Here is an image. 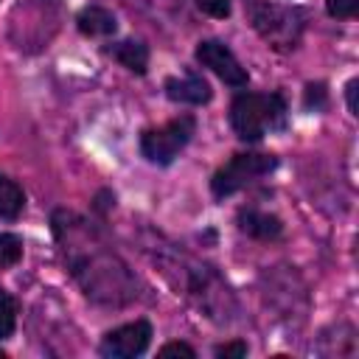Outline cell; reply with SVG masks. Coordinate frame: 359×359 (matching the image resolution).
Masks as SVG:
<instances>
[{"instance_id":"obj_14","label":"cell","mask_w":359,"mask_h":359,"mask_svg":"<svg viewBox=\"0 0 359 359\" xmlns=\"http://www.w3.org/2000/svg\"><path fill=\"white\" fill-rule=\"evenodd\" d=\"M14 325H17V303H14V297L0 286V339L11 337Z\"/></svg>"},{"instance_id":"obj_11","label":"cell","mask_w":359,"mask_h":359,"mask_svg":"<svg viewBox=\"0 0 359 359\" xmlns=\"http://www.w3.org/2000/svg\"><path fill=\"white\" fill-rule=\"evenodd\" d=\"M76 22H79V31L87 34V36H109V34H115V28H118L115 17H112L107 8H101V6H87V8L76 17Z\"/></svg>"},{"instance_id":"obj_2","label":"cell","mask_w":359,"mask_h":359,"mask_svg":"<svg viewBox=\"0 0 359 359\" xmlns=\"http://www.w3.org/2000/svg\"><path fill=\"white\" fill-rule=\"evenodd\" d=\"M154 261L182 294H188L202 311H208V317L222 323L230 320V311L236 309L233 294L210 266L180 252H154Z\"/></svg>"},{"instance_id":"obj_18","label":"cell","mask_w":359,"mask_h":359,"mask_svg":"<svg viewBox=\"0 0 359 359\" xmlns=\"http://www.w3.org/2000/svg\"><path fill=\"white\" fill-rule=\"evenodd\" d=\"M306 107L309 109H323L325 107V87L323 84H309L306 87Z\"/></svg>"},{"instance_id":"obj_17","label":"cell","mask_w":359,"mask_h":359,"mask_svg":"<svg viewBox=\"0 0 359 359\" xmlns=\"http://www.w3.org/2000/svg\"><path fill=\"white\" fill-rule=\"evenodd\" d=\"M205 14L216 17V20H224L230 17V0H194Z\"/></svg>"},{"instance_id":"obj_7","label":"cell","mask_w":359,"mask_h":359,"mask_svg":"<svg viewBox=\"0 0 359 359\" xmlns=\"http://www.w3.org/2000/svg\"><path fill=\"white\" fill-rule=\"evenodd\" d=\"M151 342V325L146 320L126 323L121 328H112L101 339V356L107 359H132L140 356Z\"/></svg>"},{"instance_id":"obj_5","label":"cell","mask_w":359,"mask_h":359,"mask_svg":"<svg viewBox=\"0 0 359 359\" xmlns=\"http://www.w3.org/2000/svg\"><path fill=\"white\" fill-rule=\"evenodd\" d=\"M194 129H196L194 115H180V118H174V121H168V123H163L157 129H146L143 137H140V151L151 163L168 165L185 149V143L191 140Z\"/></svg>"},{"instance_id":"obj_8","label":"cell","mask_w":359,"mask_h":359,"mask_svg":"<svg viewBox=\"0 0 359 359\" xmlns=\"http://www.w3.org/2000/svg\"><path fill=\"white\" fill-rule=\"evenodd\" d=\"M196 62L202 65V67H208V70H213L224 84H230V87H244L247 84V70L241 67V62L236 59V53L224 45V42H219V39H205V42H199V48H196Z\"/></svg>"},{"instance_id":"obj_12","label":"cell","mask_w":359,"mask_h":359,"mask_svg":"<svg viewBox=\"0 0 359 359\" xmlns=\"http://www.w3.org/2000/svg\"><path fill=\"white\" fill-rule=\"evenodd\" d=\"M109 53L123 65L129 67L132 73H146V65H149V48L140 42V39H123V42H115L109 48Z\"/></svg>"},{"instance_id":"obj_6","label":"cell","mask_w":359,"mask_h":359,"mask_svg":"<svg viewBox=\"0 0 359 359\" xmlns=\"http://www.w3.org/2000/svg\"><path fill=\"white\" fill-rule=\"evenodd\" d=\"M278 165V160L272 154H261V151H247V154H236L230 157L210 180V188L216 196H230L236 191H241L244 185H250L252 180L269 174Z\"/></svg>"},{"instance_id":"obj_1","label":"cell","mask_w":359,"mask_h":359,"mask_svg":"<svg viewBox=\"0 0 359 359\" xmlns=\"http://www.w3.org/2000/svg\"><path fill=\"white\" fill-rule=\"evenodd\" d=\"M53 236L62 247L70 275L79 280L90 300L104 306H123L137 297L135 275L84 216L73 210H56Z\"/></svg>"},{"instance_id":"obj_9","label":"cell","mask_w":359,"mask_h":359,"mask_svg":"<svg viewBox=\"0 0 359 359\" xmlns=\"http://www.w3.org/2000/svg\"><path fill=\"white\" fill-rule=\"evenodd\" d=\"M165 95L171 101H182V104H208L210 101V84L202 76L188 73L185 79H168Z\"/></svg>"},{"instance_id":"obj_21","label":"cell","mask_w":359,"mask_h":359,"mask_svg":"<svg viewBox=\"0 0 359 359\" xmlns=\"http://www.w3.org/2000/svg\"><path fill=\"white\" fill-rule=\"evenodd\" d=\"M356 90H359V81H356V79L348 81V107H351L353 115H359V107H356Z\"/></svg>"},{"instance_id":"obj_22","label":"cell","mask_w":359,"mask_h":359,"mask_svg":"<svg viewBox=\"0 0 359 359\" xmlns=\"http://www.w3.org/2000/svg\"><path fill=\"white\" fill-rule=\"evenodd\" d=\"M0 359H6V353H3V351H0Z\"/></svg>"},{"instance_id":"obj_13","label":"cell","mask_w":359,"mask_h":359,"mask_svg":"<svg viewBox=\"0 0 359 359\" xmlns=\"http://www.w3.org/2000/svg\"><path fill=\"white\" fill-rule=\"evenodd\" d=\"M22 205H25L22 188L14 180L0 174V216L3 219H17L22 213Z\"/></svg>"},{"instance_id":"obj_20","label":"cell","mask_w":359,"mask_h":359,"mask_svg":"<svg viewBox=\"0 0 359 359\" xmlns=\"http://www.w3.org/2000/svg\"><path fill=\"white\" fill-rule=\"evenodd\" d=\"M160 356H188V359H194L196 351L191 345H185V342H168V345L160 348Z\"/></svg>"},{"instance_id":"obj_10","label":"cell","mask_w":359,"mask_h":359,"mask_svg":"<svg viewBox=\"0 0 359 359\" xmlns=\"http://www.w3.org/2000/svg\"><path fill=\"white\" fill-rule=\"evenodd\" d=\"M238 227L252 236V238H278L283 224L278 216H269V213H261V210H241L238 213Z\"/></svg>"},{"instance_id":"obj_19","label":"cell","mask_w":359,"mask_h":359,"mask_svg":"<svg viewBox=\"0 0 359 359\" xmlns=\"http://www.w3.org/2000/svg\"><path fill=\"white\" fill-rule=\"evenodd\" d=\"M216 356H222V359H241V356H247V342L236 339V342L219 345V348H216Z\"/></svg>"},{"instance_id":"obj_3","label":"cell","mask_w":359,"mask_h":359,"mask_svg":"<svg viewBox=\"0 0 359 359\" xmlns=\"http://www.w3.org/2000/svg\"><path fill=\"white\" fill-rule=\"evenodd\" d=\"M230 123L241 140H261L266 132L283 129L286 104L278 93H241L230 104Z\"/></svg>"},{"instance_id":"obj_15","label":"cell","mask_w":359,"mask_h":359,"mask_svg":"<svg viewBox=\"0 0 359 359\" xmlns=\"http://www.w3.org/2000/svg\"><path fill=\"white\" fill-rule=\"evenodd\" d=\"M22 258V241L14 233H0V266H14Z\"/></svg>"},{"instance_id":"obj_4","label":"cell","mask_w":359,"mask_h":359,"mask_svg":"<svg viewBox=\"0 0 359 359\" xmlns=\"http://www.w3.org/2000/svg\"><path fill=\"white\" fill-rule=\"evenodd\" d=\"M244 11L252 28L278 50H289L300 42L303 14L289 6H275L269 0H244Z\"/></svg>"},{"instance_id":"obj_16","label":"cell","mask_w":359,"mask_h":359,"mask_svg":"<svg viewBox=\"0 0 359 359\" xmlns=\"http://www.w3.org/2000/svg\"><path fill=\"white\" fill-rule=\"evenodd\" d=\"M325 8L331 17H356L359 14V0H325Z\"/></svg>"}]
</instances>
